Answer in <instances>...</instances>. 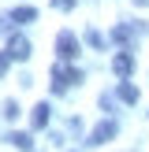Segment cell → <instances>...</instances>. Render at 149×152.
Segmentation results:
<instances>
[{
    "mask_svg": "<svg viewBox=\"0 0 149 152\" xmlns=\"http://www.w3.org/2000/svg\"><path fill=\"white\" fill-rule=\"evenodd\" d=\"M49 78H52V93H67V89H71V82H74V86L82 82V71H78V67H67V59H60V63L52 67Z\"/></svg>",
    "mask_w": 149,
    "mask_h": 152,
    "instance_id": "6da1fadb",
    "label": "cell"
},
{
    "mask_svg": "<svg viewBox=\"0 0 149 152\" xmlns=\"http://www.w3.org/2000/svg\"><path fill=\"white\" fill-rule=\"evenodd\" d=\"M56 52H60V59H67V63H71V59L78 56V37H74L71 30H60V37H56Z\"/></svg>",
    "mask_w": 149,
    "mask_h": 152,
    "instance_id": "7a4b0ae2",
    "label": "cell"
},
{
    "mask_svg": "<svg viewBox=\"0 0 149 152\" xmlns=\"http://www.w3.org/2000/svg\"><path fill=\"white\" fill-rule=\"evenodd\" d=\"M116 130H119L116 119H104V123H97V126H93V134H89V145H104V141H112V137H116Z\"/></svg>",
    "mask_w": 149,
    "mask_h": 152,
    "instance_id": "3957f363",
    "label": "cell"
},
{
    "mask_svg": "<svg viewBox=\"0 0 149 152\" xmlns=\"http://www.w3.org/2000/svg\"><path fill=\"white\" fill-rule=\"evenodd\" d=\"M7 56L19 59V63H22V59H30V41H26L22 34H11V37H7Z\"/></svg>",
    "mask_w": 149,
    "mask_h": 152,
    "instance_id": "277c9868",
    "label": "cell"
},
{
    "mask_svg": "<svg viewBox=\"0 0 149 152\" xmlns=\"http://www.w3.org/2000/svg\"><path fill=\"white\" fill-rule=\"evenodd\" d=\"M112 71H116L119 78H127V74L134 71V56H131V52H119V56L112 59Z\"/></svg>",
    "mask_w": 149,
    "mask_h": 152,
    "instance_id": "5b68a950",
    "label": "cell"
},
{
    "mask_svg": "<svg viewBox=\"0 0 149 152\" xmlns=\"http://www.w3.org/2000/svg\"><path fill=\"white\" fill-rule=\"evenodd\" d=\"M49 115H52V108H49V104H37V108H34V115H30V123H34V130H41V126H49Z\"/></svg>",
    "mask_w": 149,
    "mask_h": 152,
    "instance_id": "8992f818",
    "label": "cell"
},
{
    "mask_svg": "<svg viewBox=\"0 0 149 152\" xmlns=\"http://www.w3.org/2000/svg\"><path fill=\"white\" fill-rule=\"evenodd\" d=\"M119 100L123 104H138V89H134L131 82H119Z\"/></svg>",
    "mask_w": 149,
    "mask_h": 152,
    "instance_id": "52a82bcc",
    "label": "cell"
},
{
    "mask_svg": "<svg viewBox=\"0 0 149 152\" xmlns=\"http://www.w3.org/2000/svg\"><path fill=\"white\" fill-rule=\"evenodd\" d=\"M7 141H11V145H19V148H34V137H30V134H7Z\"/></svg>",
    "mask_w": 149,
    "mask_h": 152,
    "instance_id": "ba28073f",
    "label": "cell"
},
{
    "mask_svg": "<svg viewBox=\"0 0 149 152\" xmlns=\"http://www.w3.org/2000/svg\"><path fill=\"white\" fill-rule=\"evenodd\" d=\"M11 19H15V22H34V19H37V11H34V7H15Z\"/></svg>",
    "mask_w": 149,
    "mask_h": 152,
    "instance_id": "9c48e42d",
    "label": "cell"
},
{
    "mask_svg": "<svg viewBox=\"0 0 149 152\" xmlns=\"http://www.w3.org/2000/svg\"><path fill=\"white\" fill-rule=\"evenodd\" d=\"M86 45H93V48H104V37H101V30H89V34H86Z\"/></svg>",
    "mask_w": 149,
    "mask_h": 152,
    "instance_id": "30bf717a",
    "label": "cell"
},
{
    "mask_svg": "<svg viewBox=\"0 0 149 152\" xmlns=\"http://www.w3.org/2000/svg\"><path fill=\"white\" fill-rule=\"evenodd\" d=\"M131 34H134L131 26H116V30H112V37H116V41H131Z\"/></svg>",
    "mask_w": 149,
    "mask_h": 152,
    "instance_id": "8fae6325",
    "label": "cell"
},
{
    "mask_svg": "<svg viewBox=\"0 0 149 152\" xmlns=\"http://www.w3.org/2000/svg\"><path fill=\"white\" fill-rule=\"evenodd\" d=\"M4 115H7V119H15V115H19V104L7 100V104H4Z\"/></svg>",
    "mask_w": 149,
    "mask_h": 152,
    "instance_id": "7c38bea8",
    "label": "cell"
},
{
    "mask_svg": "<svg viewBox=\"0 0 149 152\" xmlns=\"http://www.w3.org/2000/svg\"><path fill=\"white\" fill-rule=\"evenodd\" d=\"M11 30V15H0V34H7Z\"/></svg>",
    "mask_w": 149,
    "mask_h": 152,
    "instance_id": "4fadbf2b",
    "label": "cell"
},
{
    "mask_svg": "<svg viewBox=\"0 0 149 152\" xmlns=\"http://www.w3.org/2000/svg\"><path fill=\"white\" fill-rule=\"evenodd\" d=\"M7 59H11V56H7V52H0V78H4V71H7Z\"/></svg>",
    "mask_w": 149,
    "mask_h": 152,
    "instance_id": "5bb4252c",
    "label": "cell"
},
{
    "mask_svg": "<svg viewBox=\"0 0 149 152\" xmlns=\"http://www.w3.org/2000/svg\"><path fill=\"white\" fill-rule=\"evenodd\" d=\"M52 4H56V7H63V11H67V7H71L74 0H52Z\"/></svg>",
    "mask_w": 149,
    "mask_h": 152,
    "instance_id": "9a60e30c",
    "label": "cell"
},
{
    "mask_svg": "<svg viewBox=\"0 0 149 152\" xmlns=\"http://www.w3.org/2000/svg\"><path fill=\"white\" fill-rule=\"evenodd\" d=\"M134 4H149V0H134Z\"/></svg>",
    "mask_w": 149,
    "mask_h": 152,
    "instance_id": "2e32d148",
    "label": "cell"
}]
</instances>
